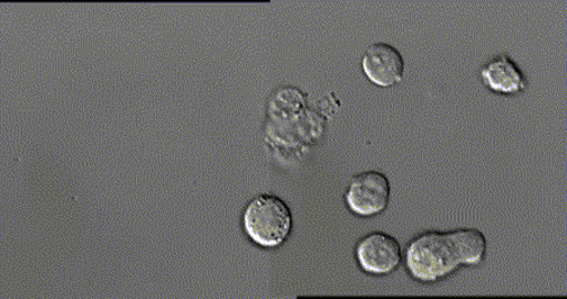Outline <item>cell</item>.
Listing matches in <instances>:
<instances>
[{
	"mask_svg": "<svg viewBox=\"0 0 567 299\" xmlns=\"http://www.w3.org/2000/svg\"><path fill=\"white\" fill-rule=\"evenodd\" d=\"M481 79L484 86L492 93L502 95H518L528 86L524 71L508 54H499L481 69Z\"/></svg>",
	"mask_w": 567,
	"mask_h": 299,
	"instance_id": "obj_6",
	"label": "cell"
},
{
	"mask_svg": "<svg viewBox=\"0 0 567 299\" xmlns=\"http://www.w3.org/2000/svg\"><path fill=\"white\" fill-rule=\"evenodd\" d=\"M391 198L388 176L379 171H365L351 179L344 195L349 210L360 217H373L386 210Z\"/></svg>",
	"mask_w": 567,
	"mask_h": 299,
	"instance_id": "obj_3",
	"label": "cell"
},
{
	"mask_svg": "<svg viewBox=\"0 0 567 299\" xmlns=\"http://www.w3.org/2000/svg\"><path fill=\"white\" fill-rule=\"evenodd\" d=\"M243 228L262 248H278L292 230V214L284 199L262 194L251 199L243 214Z\"/></svg>",
	"mask_w": 567,
	"mask_h": 299,
	"instance_id": "obj_2",
	"label": "cell"
},
{
	"mask_svg": "<svg viewBox=\"0 0 567 299\" xmlns=\"http://www.w3.org/2000/svg\"><path fill=\"white\" fill-rule=\"evenodd\" d=\"M355 259L364 274L389 276L398 270L404 260L401 244L392 235L373 231L365 235L355 247Z\"/></svg>",
	"mask_w": 567,
	"mask_h": 299,
	"instance_id": "obj_4",
	"label": "cell"
},
{
	"mask_svg": "<svg viewBox=\"0 0 567 299\" xmlns=\"http://www.w3.org/2000/svg\"><path fill=\"white\" fill-rule=\"evenodd\" d=\"M488 243L478 229L425 231L410 241L405 265L420 283H436L461 267H478L486 259Z\"/></svg>",
	"mask_w": 567,
	"mask_h": 299,
	"instance_id": "obj_1",
	"label": "cell"
},
{
	"mask_svg": "<svg viewBox=\"0 0 567 299\" xmlns=\"http://www.w3.org/2000/svg\"><path fill=\"white\" fill-rule=\"evenodd\" d=\"M362 71L373 85L383 89L393 87L404 80L405 60L391 44L374 43L363 54Z\"/></svg>",
	"mask_w": 567,
	"mask_h": 299,
	"instance_id": "obj_5",
	"label": "cell"
}]
</instances>
